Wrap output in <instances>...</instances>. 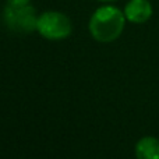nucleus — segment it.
Listing matches in <instances>:
<instances>
[{"label": "nucleus", "instance_id": "obj_1", "mask_svg": "<svg viewBox=\"0 0 159 159\" xmlns=\"http://www.w3.org/2000/svg\"><path fill=\"white\" fill-rule=\"evenodd\" d=\"M126 25L124 11L115 6H102L96 8L89 20V32L92 38L102 43L113 42L123 34Z\"/></svg>", "mask_w": 159, "mask_h": 159}, {"label": "nucleus", "instance_id": "obj_2", "mask_svg": "<svg viewBox=\"0 0 159 159\" xmlns=\"http://www.w3.org/2000/svg\"><path fill=\"white\" fill-rule=\"evenodd\" d=\"M36 31L49 41H61L70 36L73 25L70 18L60 11H45L38 17Z\"/></svg>", "mask_w": 159, "mask_h": 159}, {"label": "nucleus", "instance_id": "obj_3", "mask_svg": "<svg viewBox=\"0 0 159 159\" xmlns=\"http://www.w3.org/2000/svg\"><path fill=\"white\" fill-rule=\"evenodd\" d=\"M38 14L32 6L7 4L3 11V22L10 31L17 34H30L36 31Z\"/></svg>", "mask_w": 159, "mask_h": 159}, {"label": "nucleus", "instance_id": "obj_4", "mask_svg": "<svg viewBox=\"0 0 159 159\" xmlns=\"http://www.w3.org/2000/svg\"><path fill=\"white\" fill-rule=\"evenodd\" d=\"M154 8L149 0H130L124 7L126 20L133 24H144L152 17Z\"/></svg>", "mask_w": 159, "mask_h": 159}, {"label": "nucleus", "instance_id": "obj_5", "mask_svg": "<svg viewBox=\"0 0 159 159\" xmlns=\"http://www.w3.org/2000/svg\"><path fill=\"white\" fill-rule=\"evenodd\" d=\"M137 159H159V140L155 137H143L135 144Z\"/></svg>", "mask_w": 159, "mask_h": 159}, {"label": "nucleus", "instance_id": "obj_6", "mask_svg": "<svg viewBox=\"0 0 159 159\" xmlns=\"http://www.w3.org/2000/svg\"><path fill=\"white\" fill-rule=\"evenodd\" d=\"M30 3L31 0H7V4H11V6H27Z\"/></svg>", "mask_w": 159, "mask_h": 159}, {"label": "nucleus", "instance_id": "obj_7", "mask_svg": "<svg viewBox=\"0 0 159 159\" xmlns=\"http://www.w3.org/2000/svg\"><path fill=\"white\" fill-rule=\"evenodd\" d=\"M99 2H103V3H110V2H116V0H99Z\"/></svg>", "mask_w": 159, "mask_h": 159}]
</instances>
